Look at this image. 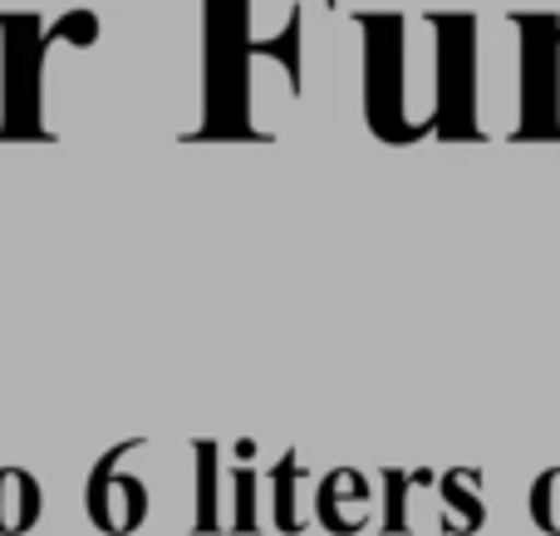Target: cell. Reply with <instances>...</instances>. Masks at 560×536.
I'll list each match as a JSON object with an SVG mask.
<instances>
[{"instance_id":"obj_4","label":"cell","mask_w":560,"mask_h":536,"mask_svg":"<svg viewBox=\"0 0 560 536\" xmlns=\"http://www.w3.org/2000/svg\"><path fill=\"white\" fill-rule=\"evenodd\" d=\"M133 453H138V443H118V448L94 468V478H89V517H94V527L108 532V536L138 532L148 517V488L138 478H128V473H118V463L133 458Z\"/></svg>"},{"instance_id":"obj_2","label":"cell","mask_w":560,"mask_h":536,"mask_svg":"<svg viewBox=\"0 0 560 536\" xmlns=\"http://www.w3.org/2000/svg\"><path fill=\"white\" fill-rule=\"evenodd\" d=\"M522 35L516 143H560V15H512Z\"/></svg>"},{"instance_id":"obj_1","label":"cell","mask_w":560,"mask_h":536,"mask_svg":"<svg viewBox=\"0 0 560 536\" xmlns=\"http://www.w3.org/2000/svg\"><path fill=\"white\" fill-rule=\"evenodd\" d=\"M369 39L364 59V114L384 143H413L428 133L423 114L413 108L408 89V20L404 15H369L359 20Z\"/></svg>"},{"instance_id":"obj_3","label":"cell","mask_w":560,"mask_h":536,"mask_svg":"<svg viewBox=\"0 0 560 536\" xmlns=\"http://www.w3.org/2000/svg\"><path fill=\"white\" fill-rule=\"evenodd\" d=\"M433 133L482 138L477 128V20L433 15Z\"/></svg>"},{"instance_id":"obj_6","label":"cell","mask_w":560,"mask_h":536,"mask_svg":"<svg viewBox=\"0 0 560 536\" xmlns=\"http://www.w3.org/2000/svg\"><path fill=\"white\" fill-rule=\"evenodd\" d=\"M197 532H217V448L212 443H197Z\"/></svg>"},{"instance_id":"obj_5","label":"cell","mask_w":560,"mask_h":536,"mask_svg":"<svg viewBox=\"0 0 560 536\" xmlns=\"http://www.w3.org/2000/svg\"><path fill=\"white\" fill-rule=\"evenodd\" d=\"M39 522V482L25 468H0V536H25Z\"/></svg>"}]
</instances>
